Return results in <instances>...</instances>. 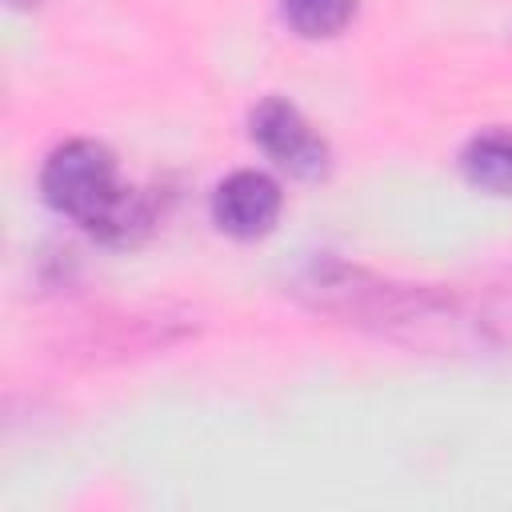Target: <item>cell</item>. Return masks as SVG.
Returning <instances> with one entry per match:
<instances>
[{
	"instance_id": "obj_1",
	"label": "cell",
	"mask_w": 512,
	"mask_h": 512,
	"mask_svg": "<svg viewBox=\"0 0 512 512\" xmlns=\"http://www.w3.org/2000/svg\"><path fill=\"white\" fill-rule=\"evenodd\" d=\"M40 188L56 212L72 216L92 236L112 240V244L136 240L152 224L148 200L116 176L112 152L96 140L60 144L40 172Z\"/></svg>"
},
{
	"instance_id": "obj_2",
	"label": "cell",
	"mask_w": 512,
	"mask_h": 512,
	"mask_svg": "<svg viewBox=\"0 0 512 512\" xmlns=\"http://www.w3.org/2000/svg\"><path fill=\"white\" fill-rule=\"evenodd\" d=\"M252 140L292 176H320L328 168V144L288 100H264L252 112Z\"/></svg>"
},
{
	"instance_id": "obj_3",
	"label": "cell",
	"mask_w": 512,
	"mask_h": 512,
	"mask_svg": "<svg viewBox=\"0 0 512 512\" xmlns=\"http://www.w3.org/2000/svg\"><path fill=\"white\" fill-rule=\"evenodd\" d=\"M212 216L228 236H240V240L264 236L280 216V188L264 172H248V168L232 172L228 180L216 184Z\"/></svg>"
},
{
	"instance_id": "obj_6",
	"label": "cell",
	"mask_w": 512,
	"mask_h": 512,
	"mask_svg": "<svg viewBox=\"0 0 512 512\" xmlns=\"http://www.w3.org/2000/svg\"><path fill=\"white\" fill-rule=\"evenodd\" d=\"M12 4H36V0H12Z\"/></svg>"
},
{
	"instance_id": "obj_4",
	"label": "cell",
	"mask_w": 512,
	"mask_h": 512,
	"mask_svg": "<svg viewBox=\"0 0 512 512\" xmlns=\"http://www.w3.org/2000/svg\"><path fill=\"white\" fill-rule=\"evenodd\" d=\"M460 168L468 184L492 196H512V132L492 128V132L472 136L460 152Z\"/></svg>"
},
{
	"instance_id": "obj_5",
	"label": "cell",
	"mask_w": 512,
	"mask_h": 512,
	"mask_svg": "<svg viewBox=\"0 0 512 512\" xmlns=\"http://www.w3.org/2000/svg\"><path fill=\"white\" fill-rule=\"evenodd\" d=\"M356 12V0H284V20L308 36V40H320V36H336Z\"/></svg>"
}]
</instances>
